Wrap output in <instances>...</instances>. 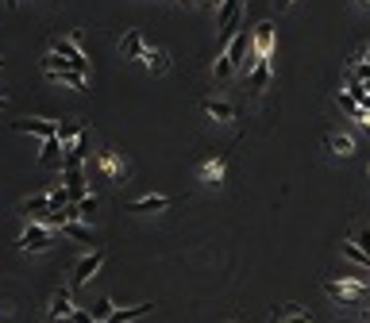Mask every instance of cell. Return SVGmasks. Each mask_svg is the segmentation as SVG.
Masks as SVG:
<instances>
[{"mask_svg":"<svg viewBox=\"0 0 370 323\" xmlns=\"http://www.w3.org/2000/svg\"><path fill=\"white\" fill-rule=\"evenodd\" d=\"M101 262H104V250H93V254H85V258H81L78 265H73V289H81V285H89L93 277H97Z\"/></svg>","mask_w":370,"mask_h":323,"instance_id":"obj_6","label":"cell"},{"mask_svg":"<svg viewBox=\"0 0 370 323\" xmlns=\"http://www.w3.org/2000/svg\"><path fill=\"white\" fill-rule=\"evenodd\" d=\"M201 177L208 185H220V177H224V158H208L205 166H201Z\"/></svg>","mask_w":370,"mask_h":323,"instance_id":"obj_22","label":"cell"},{"mask_svg":"<svg viewBox=\"0 0 370 323\" xmlns=\"http://www.w3.org/2000/svg\"><path fill=\"white\" fill-rule=\"evenodd\" d=\"M259 62L274 65V27L270 23L255 27V51H251V58H247V70H255Z\"/></svg>","mask_w":370,"mask_h":323,"instance_id":"obj_4","label":"cell"},{"mask_svg":"<svg viewBox=\"0 0 370 323\" xmlns=\"http://www.w3.org/2000/svg\"><path fill=\"white\" fill-rule=\"evenodd\" d=\"M366 319H370V308H366Z\"/></svg>","mask_w":370,"mask_h":323,"instance_id":"obj_36","label":"cell"},{"mask_svg":"<svg viewBox=\"0 0 370 323\" xmlns=\"http://www.w3.org/2000/svg\"><path fill=\"white\" fill-rule=\"evenodd\" d=\"M339 285H355V289H370V273H366V270H347V273H339Z\"/></svg>","mask_w":370,"mask_h":323,"instance_id":"obj_23","label":"cell"},{"mask_svg":"<svg viewBox=\"0 0 370 323\" xmlns=\"http://www.w3.org/2000/svg\"><path fill=\"white\" fill-rule=\"evenodd\" d=\"M150 308H155V304H135V308H116V312H112V316L104 319V323H131V319H143Z\"/></svg>","mask_w":370,"mask_h":323,"instance_id":"obj_15","label":"cell"},{"mask_svg":"<svg viewBox=\"0 0 370 323\" xmlns=\"http://www.w3.org/2000/svg\"><path fill=\"white\" fill-rule=\"evenodd\" d=\"M143 65H147L150 73H155V78H163V73L170 70V58H166V51H158V46H155V51L143 54Z\"/></svg>","mask_w":370,"mask_h":323,"instance_id":"obj_19","label":"cell"},{"mask_svg":"<svg viewBox=\"0 0 370 323\" xmlns=\"http://www.w3.org/2000/svg\"><path fill=\"white\" fill-rule=\"evenodd\" d=\"M366 177H370V166H366Z\"/></svg>","mask_w":370,"mask_h":323,"instance_id":"obj_37","label":"cell"},{"mask_svg":"<svg viewBox=\"0 0 370 323\" xmlns=\"http://www.w3.org/2000/svg\"><path fill=\"white\" fill-rule=\"evenodd\" d=\"M324 292H328L332 300H339V304H355L366 289H355V285H339V281H324Z\"/></svg>","mask_w":370,"mask_h":323,"instance_id":"obj_10","label":"cell"},{"mask_svg":"<svg viewBox=\"0 0 370 323\" xmlns=\"http://www.w3.org/2000/svg\"><path fill=\"white\" fill-rule=\"evenodd\" d=\"M58 231H62V235H70L73 243H85V246H93V231H89V227H85V223H62Z\"/></svg>","mask_w":370,"mask_h":323,"instance_id":"obj_21","label":"cell"},{"mask_svg":"<svg viewBox=\"0 0 370 323\" xmlns=\"http://www.w3.org/2000/svg\"><path fill=\"white\" fill-rule=\"evenodd\" d=\"M120 54H123L128 62H143V54H147L143 35H139V31H128V35L120 39Z\"/></svg>","mask_w":370,"mask_h":323,"instance_id":"obj_8","label":"cell"},{"mask_svg":"<svg viewBox=\"0 0 370 323\" xmlns=\"http://www.w3.org/2000/svg\"><path fill=\"white\" fill-rule=\"evenodd\" d=\"M73 312H78V308H73L70 289H58V292H54V300H51V312H46V316H51V319H70Z\"/></svg>","mask_w":370,"mask_h":323,"instance_id":"obj_11","label":"cell"},{"mask_svg":"<svg viewBox=\"0 0 370 323\" xmlns=\"http://www.w3.org/2000/svg\"><path fill=\"white\" fill-rule=\"evenodd\" d=\"M58 58L70 65V70H78V73H85L89 78V58L81 54V46H78V35H62V39H54V46H51Z\"/></svg>","mask_w":370,"mask_h":323,"instance_id":"obj_2","label":"cell"},{"mask_svg":"<svg viewBox=\"0 0 370 323\" xmlns=\"http://www.w3.org/2000/svg\"><path fill=\"white\" fill-rule=\"evenodd\" d=\"M240 8H243V0H220V4H216V27L227 31V27L240 20Z\"/></svg>","mask_w":370,"mask_h":323,"instance_id":"obj_12","label":"cell"},{"mask_svg":"<svg viewBox=\"0 0 370 323\" xmlns=\"http://www.w3.org/2000/svg\"><path fill=\"white\" fill-rule=\"evenodd\" d=\"M328 147L336 150L339 158H347L351 150H355V142H351V135H328Z\"/></svg>","mask_w":370,"mask_h":323,"instance_id":"obj_24","label":"cell"},{"mask_svg":"<svg viewBox=\"0 0 370 323\" xmlns=\"http://www.w3.org/2000/svg\"><path fill=\"white\" fill-rule=\"evenodd\" d=\"M201 108H205V112H208V116H212L216 123H227V120H235V108H232V104H227V100H205Z\"/></svg>","mask_w":370,"mask_h":323,"instance_id":"obj_18","label":"cell"},{"mask_svg":"<svg viewBox=\"0 0 370 323\" xmlns=\"http://www.w3.org/2000/svg\"><path fill=\"white\" fill-rule=\"evenodd\" d=\"M4 4H8V8H16V0H4Z\"/></svg>","mask_w":370,"mask_h":323,"instance_id":"obj_34","label":"cell"},{"mask_svg":"<svg viewBox=\"0 0 370 323\" xmlns=\"http://www.w3.org/2000/svg\"><path fill=\"white\" fill-rule=\"evenodd\" d=\"M366 4H370V0H366Z\"/></svg>","mask_w":370,"mask_h":323,"instance_id":"obj_39","label":"cell"},{"mask_svg":"<svg viewBox=\"0 0 370 323\" xmlns=\"http://www.w3.org/2000/svg\"><path fill=\"white\" fill-rule=\"evenodd\" d=\"M344 254H347V258H351V262L359 265V270H370V254H363V250H359V246L351 243V239L344 243Z\"/></svg>","mask_w":370,"mask_h":323,"instance_id":"obj_25","label":"cell"},{"mask_svg":"<svg viewBox=\"0 0 370 323\" xmlns=\"http://www.w3.org/2000/svg\"><path fill=\"white\" fill-rule=\"evenodd\" d=\"M289 4H293V0H274V8H278V12H286Z\"/></svg>","mask_w":370,"mask_h":323,"instance_id":"obj_32","label":"cell"},{"mask_svg":"<svg viewBox=\"0 0 370 323\" xmlns=\"http://www.w3.org/2000/svg\"><path fill=\"white\" fill-rule=\"evenodd\" d=\"M93 208H97V196H81V201H78V216H81V220H89Z\"/></svg>","mask_w":370,"mask_h":323,"instance_id":"obj_29","label":"cell"},{"mask_svg":"<svg viewBox=\"0 0 370 323\" xmlns=\"http://www.w3.org/2000/svg\"><path fill=\"white\" fill-rule=\"evenodd\" d=\"M62 142H58V135H54V139H46L43 142V154H39V162H43V166H62Z\"/></svg>","mask_w":370,"mask_h":323,"instance_id":"obj_20","label":"cell"},{"mask_svg":"<svg viewBox=\"0 0 370 323\" xmlns=\"http://www.w3.org/2000/svg\"><path fill=\"white\" fill-rule=\"evenodd\" d=\"M85 139V123L81 120H58V142H62V150H70L73 142H81Z\"/></svg>","mask_w":370,"mask_h":323,"instance_id":"obj_9","label":"cell"},{"mask_svg":"<svg viewBox=\"0 0 370 323\" xmlns=\"http://www.w3.org/2000/svg\"><path fill=\"white\" fill-rule=\"evenodd\" d=\"M12 127L24 131V135H39V139L58 135V123H51V120H12Z\"/></svg>","mask_w":370,"mask_h":323,"instance_id":"obj_7","label":"cell"},{"mask_svg":"<svg viewBox=\"0 0 370 323\" xmlns=\"http://www.w3.org/2000/svg\"><path fill=\"white\" fill-rule=\"evenodd\" d=\"M4 104H8V97H4V92H0V108H4Z\"/></svg>","mask_w":370,"mask_h":323,"instance_id":"obj_33","label":"cell"},{"mask_svg":"<svg viewBox=\"0 0 370 323\" xmlns=\"http://www.w3.org/2000/svg\"><path fill=\"white\" fill-rule=\"evenodd\" d=\"M270 70H274V65H267V62H259V65L251 70V85H255V89H262V85L270 81Z\"/></svg>","mask_w":370,"mask_h":323,"instance_id":"obj_27","label":"cell"},{"mask_svg":"<svg viewBox=\"0 0 370 323\" xmlns=\"http://www.w3.org/2000/svg\"><path fill=\"white\" fill-rule=\"evenodd\" d=\"M251 51H255V39L247 31H235L232 43H227V51H224V58L216 62V81H227L235 70H243L247 58H251Z\"/></svg>","mask_w":370,"mask_h":323,"instance_id":"obj_1","label":"cell"},{"mask_svg":"<svg viewBox=\"0 0 370 323\" xmlns=\"http://www.w3.org/2000/svg\"><path fill=\"white\" fill-rule=\"evenodd\" d=\"M166 208H170V196L155 193V196H139V201H131L128 212H166Z\"/></svg>","mask_w":370,"mask_h":323,"instance_id":"obj_14","label":"cell"},{"mask_svg":"<svg viewBox=\"0 0 370 323\" xmlns=\"http://www.w3.org/2000/svg\"><path fill=\"white\" fill-rule=\"evenodd\" d=\"M339 108H344V112H347V116H351V120H363V123H366V112H363V108H359V104H355V100H351V97H347V92H339Z\"/></svg>","mask_w":370,"mask_h":323,"instance_id":"obj_26","label":"cell"},{"mask_svg":"<svg viewBox=\"0 0 370 323\" xmlns=\"http://www.w3.org/2000/svg\"><path fill=\"white\" fill-rule=\"evenodd\" d=\"M351 243H355V246H359V250H363V254H370V227H366V231H359V235H355V239H351Z\"/></svg>","mask_w":370,"mask_h":323,"instance_id":"obj_30","label":"cell"},{"mask_svg":"<svg viewBox=\"0 0 370 323\" xmlns=\"http://www.w3.org/2000/svg\"><path fill=\"white\" fill-rule=\"evenodd\" d=\"M270 323H312L309 312H301V308H293V304H286V308H278L270 316Z\"/></svg>","mask_w":370,"mask_h":323,"instance_id":"obj_17","label":"cell"},{"mask_svg":"<svg viewBox=\"0 0 370 323\" xmlns=\"http://www.w3.org/2000/svg\"><path fill=\"white\" fill-rule=\"evenodd\" d=\"M43 70H46V78H51V81H66V85H70V89H85V81H89V78H85V73H78V70H70V65H66L62 58H58V54H46V58H43Z\"/></svg>","mask_w":370,"mask_h":323,"instance_id":"obj_3","label":"cell"},{"mask_svg":"<svg viewBox=\"0 0 370 323\" xmlns=\"http://www.w3.org/2000/svg\"><path fill=\"white\" fill-rule=\"evenodd\" d=\"M70 319H73V323H93V316H89V312H73Z\"/></svg>","mask_w":370,"mask_h":323,"instance_id":"obj_31","label":"cell"},{"mask_svg":"<svg viewBox=\"0 0 370 323\" xmlns=\"http://www.w3.org/2000/svg\"><path fill=\"white\" fill-rule=\"evenodd\" d=\"M97 162H101V169H104L108 181H123V162L116 158V150H101Z\"/></svg>","mask_w":370,"mask_h":323,"instance_id":"obj_13","label":"cell"},{"mask_svg":"<svg viewBox=\"0 0 370 323\" xmlns=\"http://www.w3.org/2000/svg\"><path fill=\"white\" fill-rule=\"evenodd\" d=\"M0 65H4V58H0Z\"/></svg>","mask_w":370,"mask_h":323,"instance_id":"obj_38","label":"cell"},{"mask_svg":"<svg viewBox=\"0 0 370 323\" xmlns=\"http://www.w3.org/2000/svg\"><path fill=\"white\" fill-rule=\"evenodd\" d=\"M20 212H24V216H31V220H39L43 212H54L51 193H46V196H31V201H24V204H20Z\"/></svg>","mask_w":370,"mask_h":323,"instance_id":"obj_16","label":"cell"},{"mask_svg":"<svg viewBox=\"0 0 370 323\" xmlns=\"http://www.w3.org/2000/svg\"><path fill=\"white\" fill-rule=\"evenodd\" d=\"M366 127H370V112H366Z\"/></svg>","mask_w":370,"mask_h":323,"instance_id":"obj_35","label":"cell"},{"mask_svg":"<svg viewBox=\"0 0 370 323\" xmlns=\"http://www.w3.org/2000/svg\"><path fill=\"white\" fill-rule=\"evenodd\" d=\"M51 243H54V235H51V227H43V223H27V231L20 235V250H27V254L51 250Z\"/></svg>","mask_w":370,"mask_h":323,"instance_id":"obj_5","label":"cell"},{"mask_svg":"<svg viewBox=\"0 0 370 323\" xmlns=\"http://www.w3.org/2000/svg\"><path fill=\"white\" fill-rule=\"evenodd\" d=\"M112 312H116V308H112V300H97V304H93V319H108L112 316Z\"/></svg>","mask_w":370,"mask_h":323,"instance_id":"obj_28","label":"cell"}]
</instances>
